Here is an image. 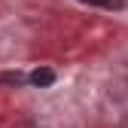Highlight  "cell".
Instances as JSON below:
<instances>
[{
  "label": "cell",
  "instance_id": "obj_1",
  "mask_svg": "<svg viewBox=\"0 0 128 128\" xmlns=\"http://www.w3.org/2000/svg\"><path fill=\"white\" fill-rule=\"evenodd\" d=\"M28 82L34 88H49V86H55V70L52 67H37V70L28 73Z\"/></svg>",
  "mask_w": 128,
  "mask_h": 128
},
{
  "label": "cell",
  "instance_id": "obj_2",
  "mask_svg": "<svg viewBox=\"0 0 128 128\" xmlns=\"http://www.w3.org/2000/svg\"><path fill=\"white\" fill-rule=\"evenodd\" d=\"M86 6H94V9H110V12H119L125 9V0H79Z\"/></svg>",
  "mask_w": 128,
  "mask_h": 128
},
{
  "label": "cell",
  "instance_id": "obj_3",
  "mask_svg": "<svg viewBox=\"0 0 128 128\" xmlns=\"http://www.w3.org/2000/svg\"><path fill=\"white\" fill-rule=\"evenodd\" d=\"M0 82H3V86H24V82H28V73H22V70L0 73Z\"/></svg>",
  "mask_w": 128,
  "mask_h": 128
},
{
  "label": "cell",
  "instance_id": "obj_4",
  "mask_svg": "<svg viewBox=\"0 0 128 128\" xmlns=\"http://www.w3.org/2000/svg\"><path fill=\"white\" fill-rule=\"evenodd\" d=\"M125 128H128V116H125Z\"/></svg>",
  "mask_w": 128,
  "mask_h": 128
}]
</instances>
